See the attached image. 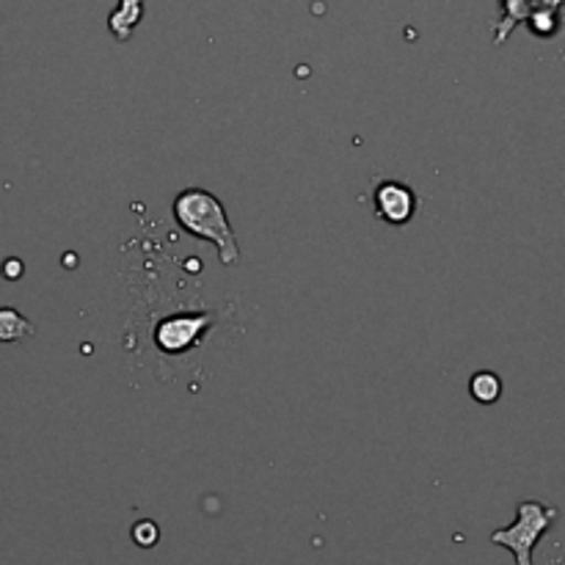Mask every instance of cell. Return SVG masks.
I'll use <instances>...</instances> for the list:
<instances>
[{
  "instance_id": "cell-9",
  "label": "cell",
  "mask_w": 565,
  "mask_h": 565,
  "mask_svg": "<svg viewBox=\"0 0 565 565\" xmlns=\"http://www.w3.org/2000/svg\"><path fill=\"white\" fill-rule=\"evenodd\" d=\"M130 539L132 544L141 546V550H152V546H158L160 541V527L152 522V519H141V522L132 524Z\"/></svg>"
},
{
  "instance_id": "cell-2",
  "label": "cell",
  "mask_w": 565,
  "mask_h": 565,
  "mask_svg": "<svg viewBox=\"0 0 565 565\" xmlns=\"http://www.w3.org/2000/svg\"><path fill=\"white\" fill-rule=\"evenodd\" d=\"M557 516H561L557 508L544 505L539 500H522L516 508V522L505 530H494L491 544L511 550L516 565H533L535 546L544 539L546 530L557 522Z\"/></svg>"
},
{
  "instance_id": "cell-5",
  "label": "cell",
  "mask_w": 565,
  "mask_h": 565,
  "mask_svg": "<svg viewBox=\"0 0 565 565\" xmlns=\"http://www.w3.org/2000/svg\"><path fill=\"white\" fill-rule=\"evenodd\" d=\"M565 6V0H539L535 9L530 11L527 22L530 33L539 39H552L557 31H561V9Z\"/></svg>"
},
{
  "instance_id": "cell-4",
  "label": "cell",
  "mask_w": 565,
  "mask_h": 565,
  "mask_svg": "<svg viewBox=\"0 0 565 565\" xmlns=\"http://www.w3.org/2000/svg\"><path fill=\"white\" fill-rule=\"evenodd\" d=\"M535 3H539V0H500V20L494 22L497 47H500V44H505L508 36H511V33L516 31L524 20H527L530 11L535 9Z\"/></svg>"
},
{
  "instance_id": "cell-10",
  "label": "cell",
  "mask_w": 565,
  "mask_h": 565,
  "mask_svg": "<svg viewBox=\"0 0 565 565\" xmlns=\"http://www.w3.org/2000/svg\"><path fill=\"white\" fill-rule=\"evenodd\" d=\"M3 276H6V279H17V276H22V263H20V259H6Z\"/></svg>"
},
{
  "instance_id": "cell-6",
  "label": "cell",
  "mask_w": 565,
  "mask_h": 565,
  "mask_svg": "<svg viewBox=\"0 0 565 565\" xmlns=\"http://www.w3.org/2000/svg\"><path fill=\"white\" fill-rule=\"evenodd\" d=\"M199 323H202V320L185 318V320H169L166 326H160L158 331L160 348H163V351H182V348H185L199 331H202V326Z\"/></svg>"
},
{
  "instance_id": "cell-8",
  "label": "cell",
  "mask_w": 565,
  "mask_h": 565,
  "mask_svg": "<svg viewBox=\"0 0 565 565\" xmlns=\"http://www.w3.org/2000/svg\"><path fill=\"white\" fill-rule=\"evenodd\" d=\"M469 395H472V401L491 406L502 397V379L497 373H475L469 381Z\"/></svg>"
},
{
  "instance_id": "cell-7",
  "label": "cell",
  "mask_w": 565,
  "mask_h": 565,
  "mask_svg": "<svg viewBox=\"0 0 565 565\" xmlns=\"http://www.w3.org/2000/svg\"><path fill=\"white\" fill-rule=\"evenodd\" d=\"M28 337H33L31 320L11 307L0 309V342H22Z\"/></svg>"
},
{
  "instance_id": "cell-1",
  "label": "cell",
  "mask_w": 565,
  "mask_h": 565,
  "mask_svg": "<svg viewBox=\"0 0 565 565\" xmlns=\"http://www.w3.org/2000/svg\"><path fill=\"white\" fill-rule=\"evenodd\" d=\"M174 218L188 235L207 241L218 248V257L224 265H235L241 259L235 232H232L230 218L224 213V204L213 193L202 188H188L174 199Z\"/></svg>"
},
{
  "instance_id": "cell-3",
  "label": "cell",
  "mask_w": 565,
  "mask_h": 565,
  "mask_svg": "<svg viewBox=\"0 0 565 565\" xmlns=\"http://www.w3.org/2000/svg\"><path fill=\"white\" fill-rule=\"evenodd\" d=\"M373 207L381 221L392 226H403L417 213V193H414V188L403 185V182H381L373 193Z\"/></svg>"
}]
</instances>
